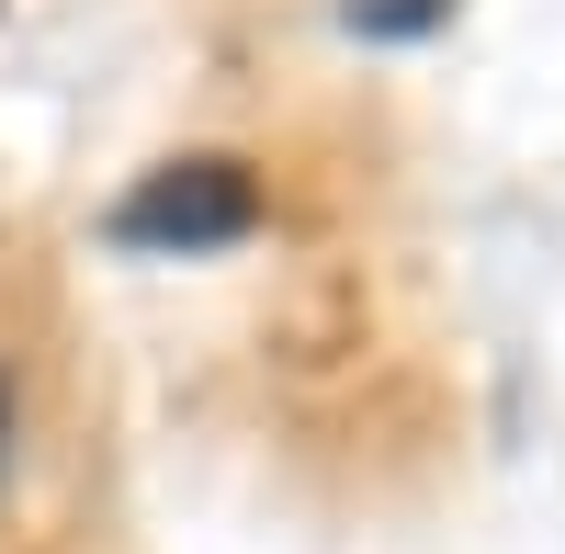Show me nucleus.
<instances>
[{"instance_id":"1","label":"nucleus","mask_w":565,"mask_h":554,"mask_svg":"<svg viewBox=\"0 0 565 554\" xmlns=\"http://www.w3.org/2000/svg\"><path fill=\"white\" fill-rule=\"evenodd\" d=\"M249 226H260V181L238 159H170V170L136 181V193H114L103 238L148 249V260H204V249H238Z\"/></svg>"},{"instance_id":"2","label":"nucleus","mask_w":565,"mask_h":554,"mask_svg":"<svg viewBox=\"0 0 565 554\" xmlns=\"http://www.w3.org/2000/svg\"><path fill=\"white\" fill-rule=\"evenodd\" d=\"M452 0H351V34H430Z\"/></svg>"},{"instance_id":"3","label":"nucleus","mask_w":565,"mask_h":554,"mask_svg":"<svg viewBox=\"0 0 565 554\" xmlns=\"http://www.w3.org/2000/svg\"><path fill=\"white\" fill-rule=\"evenodd\" d=\"M0 452H12V396H0Z\"/></svg>"}]
</instances>
